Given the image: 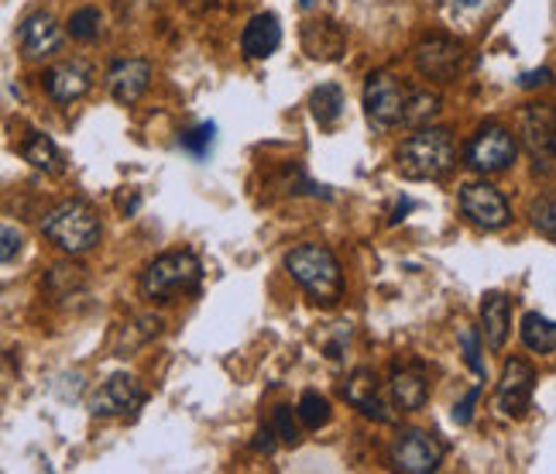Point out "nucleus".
Wrapping results in <instances>:
<instances>
[{
    "instance_id": "nucleus-4",
    "label": "nucleus",
    "mask_w": 556,
    "mask_h": 474,
    "mask_svg": "<svg viewBox=\"0 0 556 474\" xmlns=\"http://www.w3.org/2000/svg\"><path fill=\"white\" fill-rule=\"evenodd\" d=\"M41 234H46L52 245H59L62 251L87 254L100 245L103 224H100V213L87 200H66L46 213Z\"/></svg>"
},
{
    "instance_id": "nucleus-16",
    "label": "nucleus",
    "mask_w": 556,
    "mask_h": 474,
    "mask_svg": "<svg viewBox=\"0 0 556 474\" xmlns=\"http://www.w3.org/2000/svg\"><path fill=\"white\" fill-rule=\"evenodd\" d=\"M17 41L25 59H49L62 49V28L55 25V17L49 11H38L21 25Z\"/></svg>"
},
{
    "instance_id": "nucleus-15",
    "label": "nucleus",
    "mask_w": 556,
    "mask_h": 474,
    "mask_svg": "<svg viewBox=\"0 0 556 474\" xmlns=\"http://www.w3.org/2000/svg\"><path fill=\"white\" fill-rule=\"evenodd\" d=\"M344 399L357 409L361 416H368L375 423H392V406L384 399L378 375L371 369H357L348 385H344Z\"/></svg>"
},
{
    "instance_id": "nucleus-2",
    "label": "nucleus",
    "mask_w": 556,
    "mask_h": 474,
    "mask_svg": "<svg viewBox=\"0 0 556 474\" xmlns=\"http://www.w3.org/2000/svg\"><path fill=\"white\" fill-rule=\"evenodd\" d=\"M286 272L319 307H333L340 292H344V272H340L337 254L327 245L306 241V245L292 248L286 254Z\"/></svg>"
},
{
    "instance_id": "nucleus-33",
    "label": "nucleus",
    "mask_w": 556,
    "mask_h": 474,
    "mask_svg": "<svg viewBox=\"0 0 556 474\" xmlns=\"http://www.w3.org/2000/svg\"><path fill=\"white\" fill-rule=\"evenodd\" d=\"M478 396H481V385H475L457 406H454V423L457 426H467L470 420H475V402H478Z\"/></svg>"
},
{
    "instance_id": "nucleus-29",
    "label": "nucleus",
    "mask_w": 556,
    "mask_h": 474,
    "mask_svg": "<svg viewBox=\"0 0 556 474\" xmlns=\"http://www.w3.org/2000/svg\"><path fill=\"white\" fill-rule=\"evenodd\" d=\"M83 286H87V275H83V269H76V265H55L49 272V292L59 299H70Z\"/></svg>"
},
{
    "instance_id": "nucleus-10",
    "label": "nucleus",
    "mask_w": 556,
    "mask_h": 474,
    "mask_svg": "<svg viewBox=\"0 0 556 474\" xmlns=\"http://www.w3.org/2000/svg\"><path fill=\"white\" fill-rule=\"evenodd\" d=\"M413 59H416V70L426 79L451 83L464 70V46L454 38H446V35H430L416 46Z\"/></svg>"
},
{
    "instance_id": "nucleus-24",
    "label": "nucleus",
    "mask_w": 556,
    "mask_h": 474,
    "mask_svg": "<svg viewBox=\"0 0 556 474\" xmlns=\"http://www.w3.org/2000/svg\"><path fill=\"white\" fill-rule=\"evenodd\" d=\"M165 330V320L148 313V316H138L131 323H124L121 330V340H117V354H131L135 348H141V344H148L152 337H159Z\"/></svg>"
},
{
    "instance_id": "nucleus-3",
    "label": "nucleus",
    "mask_w": 556,
    "mask_h": 474,
    "mask_svg": "<svg viewBox=\"0 0 556 474\" xmlns=\"http://www.w3.org/2000/svg\"><path fill=\"white\" fill-rule=\"evenodd\" d=\"M203 286V262L192 251L159 254L141 272V296L148 303H176L179 296H192Z\"/></svg>"
},
{
    "instance_id": "nucleus-12",
    "label": "nucleus",
    "mask_w": 556,
    "mask_h": 474,
    "mask_svg": "<svg viewBox=\"0 0 556 474\" xmlns=\"http://www.w3.org/2000/svg\"><path fill=\"white\" fill-rule=\"evenodd\" d=\"M144 389L138 385L135 375H111L106 378L100 389L90 396V413L93 416H103V420H111V416H131L138 413V409L144 406Z\"/></svg>"
},
{
    "instance_id": "nucleus-23",
    "label": "nucleus",
    "mask_w": 556,
    "mask_h": 474,
    "mask_svg": "<svg viewBox=\"0 0 556 474\" xmlns=\"http://www.w3.org/2000/svg\"><path fill=\"white\" fill-rule=\"evenodd\" d=\"M519 334H522V344L532 354H553L556 351V320H549L543 313H526Z\"/></svg>"
},
{
    "instance_id": "nucleus-6",
    "label": "nucleus",
    "mask_w": 556,
    "mask_h": 474,
    "mask_svg": "<svg viewBox=\"0 0 556 474\" xmlns=\"http://www.w3.org/2000/svg\"><path fill=\"white\" fill-rule=\"evenodd\" d=\"M519 135L536 172L553 176L556 172V107L553 103H529L519 114Z\"/></svg>"
},
{
    "instance_id": "nucleus-32",
    "label": "nucleus",
    "mask_w": 556,
    "mask_h": 474,
    "mask_svg": "<svg viewBox=\"0 0 556 474\" xmlns=\"http://www.w3.org/2000/svg\"><path fill=\"white\" fill-rule=\"evenodd\" d=\"M481 337L475 327H464L460 330V348H464V361H467V369L475 372L478 378H484V361H481Z\"/></svg>"
},
{
    "instance_id": "nucleus-11",
    "label": "nucleus",
    "mask_w": 556,
    "mask_h": 474,
    "mask_svg": "<svg viewBox=\"0 0 556 474\" xmlns=\"http://www.w3.org/2000/svg\"><path fill=\"white\" fill-rule=\"evenodd\" d=\"M532 392H536V372L522 358H508L498 382V409L508 420H522L532 406Z\"/></svg>"
},
{
    "instance_id": "nucleus-18",
    "label": "nucleus",
    "mask_w": 556,
    "mask_h": 474,
    "mask_svg": "<svg viewBox=\"0 0 556 474\" xmlns=\"http://www.w3.org/2000/svg\"><path fill=\"white\" fill-rule=\"evenodd\" d=\"M389 392L402 413H416V409H422L426 399H430V378H426L422 369H416V364H399L392 372Z\"/></svg>"
},
{
    "instance_id": "nucleus-19",
    "label": "nucleus",
    "mask_w": 556,
    "mask_h": 474,
    "mask_svg": "<svg viewBox=\"0 0 556 474\" xmlns=\"http://www.w3.org/2000/svg\"><path fill=\"white\" fill-rule=\"evenodd\" d=\"M481 334L491 351H502L511 334V303L505 292H488L481 299Z\"/></svg>"
},
{
    "instance_id": "nucleus-17",
    "label": "nucleus",
    "mask_w": 556,
    "mask_h": 474,
    "mask_svg": "<svg viewBox=\"0 0 556 474\" xmlns=\"http://www.w3.org/2000/svg\"><path fill=\"white\" fill-rule=\"evenodd\" d=\"M282 46V25H278V17L271 11L265 14H254L244 32H241V52L244 59L251 62H262V59H271Z\"/></svg>"
},
{
    "instance_id": "nucleus-28",
    "label": "nucleus",
    "mask_w": 556,
    "mask_h": 474,
    "mask_svg": "<svg viewBox=\"0 0 556 474\" xmlns=\"http://www.w3.org/2000/svg\"><path fill=\"white\" fill-rule=\"evenodd\" d=\"M440 114V93L430 90H413L409 111H405V124L409 127H430V121Z\"/></svg>"
},
{
    "instance_id": "nucleus-9",
    "label": "nucleus",
    "mask_w": 556,
    "mask_h": 474,
    "mask_svg": "<svg viewBox=\"0 0 556 474\" xmlns=\"http://www.w3.org/2000/svg\"><path fill=\"white\" fill-rule=\"evenodd\" d=\"M460 213L481 230H505L511 224V207L491 183H467L460 189Z\"/></svg>"
},
{
    "instance_id": "nucleus-30",
    "label": "nucleus",
    "mask_w": 556,
    "mask_h": 474,
    "mask_svg": "<svg viewBox=\"0 0 556 474\" xmlns=\"http://www.w3.org/2000/svg\"><path fill=\"white\" fill-rule=\"evenodd\" d=\"M529 217H532V227H536L540 234L556 237V192H549V197H540L536 203H532Z\"/></svg>"
},
{
    "instance_id": "nucleus-37",
    "label": "nucleus",
    "mask_w": 556,
    "mask_h": 474,
    "mask_svg": "<svg viewBox=\"0 0 556 474\" xmlns=\"http://www.w3.org/2000/svg\"><path fill=\"white\" fill-rule=\"evenodd\" d=\"M299 4H303V8H309V4H313V0H299Z\"/></svg>"
},
{
    "instance_id": "nucleus-7",
    "label": "nucleus",
    "mask_w": 556,
    "mask_h": 474,
    "mask_svg": "<svg viewBox=\"0 0 556 474\" xmlns=\"http://www.w3.org/2000/svg\"><path fill=\"white\" fill-rule=\"evenodd\" d=\"M516 155H519V141L502 124H484L467 145V165L481 172V176H495V172L511 169Z\"/></svg>"
},
{
    "instance_id": "nucleus-1",
    "label": "nucleus",
    "mask_w": 556,
    "mask_h": 474,
    "mask_svg": "<svg viewBox=\"0 0 556 474\" xmlns=\"http://www.w3.org/2000/svg\"><path fill=\"white\" fill-rule=\"evenodd\" d=\"M457 165V145L446 127H419L395 152V169L409 183H437Z\"/></svg>"
},
{
    "instance_id": "nucleus-27",
    "label": "nucleus",
    "mask_w": 556,
    "mask_h": 474,
    "mask_svg": "<svg viewBox=\"0 0 556 474\" xmlns=\"http://www.w3.org/2000/svg\"><path fill=\"white\" fill-rule=\"evenodd\" d=\"M66 32L76 41H83V46H90V41H97L103 35V14L97 8H79V11H73Z\"/></svg>"
},
{
    "instance_id": "nucleus-5",
    "label": "nucleus",
    "mask_w": 556,
    "mask_h": 474,
    "mask_svg": "<svg viewBox=\"0 0 556 474\" xmlns=\"http://www.w3.org/2000/svg\"><path fill=\"white\" fill-rule=\"evenodd\" d=\"M413 90L395 73H371L365 83V117L375 132H392L405 124Z\"/></svg>"
},
{
    "instance_id": "nucleus-8",
    "label": "nucleus",
    "mask_w": 556,
    "mask_h": 474,
    "mask_svg": "<svg viewBox=\"0 0 556 474\" xmlns=\"http://www.w3.org/2000/svg\"><path fill=\"white\" fill-rule=\"evenodd\" d=\"M389 461L402 474H433L443 464V444L416 426L399 429L389 447Z\"/></svg>"
},
{
    "instance_id": "nucleus-31",
    "label": "nucleus",
    "mask_w": 556,
    "mask_h": 474,
    "mask_svg": "<svg viewBox=\"0 0 556 474\" xmlns=\"http://www.w3.org/2000/svg\"><path fill=\"white\" fill-rule=\"evenodd\" d=\"M271 426H275V434H278V440H282V444H289V447L303 444V429H299V423L292 416V406H275Z\"/></svg>"
},
{
    "instance_id": "nucleus-14",
    "label": "nucleus",
    "mask_w": 556,
    "mask_h": 474,
    "mask_svg": "<svg viewBox=\"0 0 556 474\" xmlns=\"http://www.w3.org/2000/svg\"><path fill=\"white\" fill-rule=\"evenodd\" d=\"M152 62L148 59H117L111 73H106V90H111V97L121 103V107H135L148 83H152Z\"/></svg>"
},
{
    "instance_id": "nucleus-34",
    "label": "nucleus",
    "mask_w": 556,
    "mask_h": 474,
    "mask_svg": "<svg viewBox=\"0 0 556 474\" xmlns=\"http://www.w3.org/2000/svg\"><path fill=\"white\" fill-rule=\"evenodd\" d=\"M251 447L258 450V454H275V447H278V434H275V426H265V429H258V434H254V440H251Z\"/></svg>"
},
{
    "instance_id": "nucleus-26",
    "label": "nucleus",
    "mask_w": 556,
    "mask_h": 474,
    "mask_svg": "<svg viewBox=\"0 0 556 474\" xmlns=\"http://www.w3.org/2000/svg\"><path fill=\"white\" fill-rule=\"evenodd\" d=\"M333 416V409H330V399L327 396H319L316 389H306L303 399H299V420H303L306 429H319V426H327Z\"/></svg>"
},
{
    "instance_id": "nucleus-25",
    "label": "nucleus",
    "mask_w": 556,
    "mask_h": 474,
    "mask_svg": "<svg viewBox=\"0 0 556 474\" xmlns=\"http://www.w3.org/2000/svg\"><path fill=\"white\" fill-rule=\"evenodd\" d=\"M213 145H217V124H213V121H203V124L189 127V132L179 135V148H182L186 155L197 159V162L210 159Z\"/></svg>"
},
{
    "instance_id": "nucleus-35",
    "label": "nucleus",
    "mask_w": 556,
    "mask_h": 474,
    "mask_svg": "<svg viewBox=\"0 0 556 474\" xmlns=\"http://www.w3.org/2000/svg\"><path fill=\"white\" fill-rule=\"evenodd\" d=\"M21 251V234L8 224L4 227V251H0V258H4V265H11L14 262V254Z\"/></svg>"
},
{
    "instance_id": "nucleus-21",
    "label": "nucleus",
    "mask_w": 556,
    "mask_h": 474,
    "mask_svg": "<svg viewBox=\"0 0 556 474\" xmlns=\"http://www.w3.org/2000/svg\"><path fill=\"white\" fill-rule=\"evenodd\" d=\"M21 159L31 162L41 172H49V176H59V172L66 169V155H62V148L41 132H31L28 141L21 145Z\"/></svg>"
},
{
    "instance_id": "nucleus-36",
    "label": "nucleus",
    "mask_w": 556,
    "mask_h": 474,
    "mask_svg": "<svg viewBox=\"0 0 556 474\" xmlns=\"http://www.w3.org/2000/svg\"><path fill=\"white\" fill-rule=\"evenodd\" d=\"M549 83H553V73H549V70H532V73L522 76V86H526V90H536V86H549Z\"/></svg>"
},
{
    "instance_id": "nucleus-22",
    "label": "nucleus",
    "mask_w": 556,
    "mask_h": 474,
    "mask_svg": "<svg viewBox=\"0 0 556 474\" xmlns=\"http://www.w3.org/2000/svg\"><path fill=\"white\" fill-rule=\"evenodd\" d=\"M309 107H313V117L319 127H337L340 117H344L348 100H344V90H340L337 83H319L309 97Z\"/></svg>"
},
{
    "instance_id": "nucleus-13",
    "label": "nucleus",
    "mask_w": 556,
    "mask_h": 474,
    "mask_svg": "<svg viewBox=\"0 0 556 474\" xmlns=\"http://www.w3.org/2000/svg\"><path fill=\"white\" fill-rule=\"evenodd\" d=\"M93 66L87 59H70L52 66L46 76H41V86L55 103H76L79 97H87L93 90Z\"/></svg>"
},
{
    "instance_id": "nucleus-20",
    "label": "nucleus",
    "mask_w": 556,
    "mask_h": 474,
    "mask_svg": "<svg viewBox=\"0 0 556 474\" xmlns=\"http://www.w3.org/2000/svg\"><path fill=\"white\" fill-rule=\"evenodd\" d=\"M303 46L313 59L337 62L348 49V38L333 25V21H309V25L303 28Z\"/></svg>"
}]
</instances>
